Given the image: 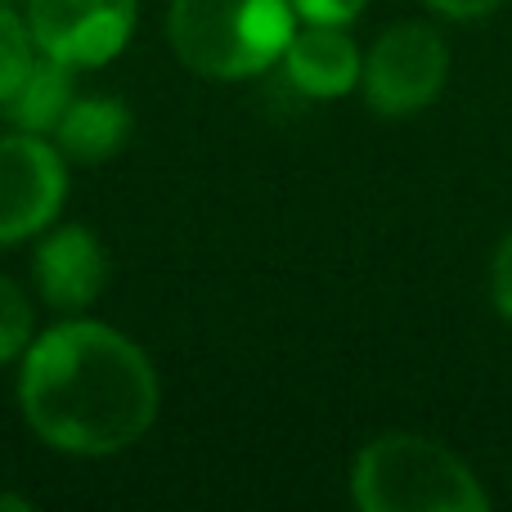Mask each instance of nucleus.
I'll list each match as a JSON object with an SVG mask.
<instances>
[{
    "label": "nucleus",
    "instance_id": "1",
    "mask_svg": "<svg viewBox=\"0 0 512 512\" xmlns=\"http://www.w3.org/2000/svg\"><path fill=\"white\" fill-rule=\"evenodd\" d=\"M18 405L50 450L104 459L131 450L153 427L158 373L117 328L68 319L23 351Z\"/></svg>",
    "mask_w": 512,
    "mask_h": 512
},
{
    "label": "nucleus",
    "instance_id": "2",
    "mask_svg": "<svg viewBox=\"0 0 512 512\" xmlns=\"http://www.w3.org/2000/svg\"><path fill=\"white\" fill-rule=\"evenodd\" d=\"M297 9L292 0H171L167 36L176 59L207 81L261 77L283 63Z\"/></svg>",
    "mask_w": 512,
    "mask_h": 512
},
{
    "label": "nucleus",
    "instance_id": "3",
    "mask_svg": "<svg viewBox=\"0 0 512 512\" xmlns=\"http://www.w3.org/2000/svg\"><path fill=\"white\" fill-rule=\"evenodd\" d=\"M351 495L364 512H486L490 495L445 445L387 432L355 454Z\"/></svg>",
    "mask_w": 512,
    "mask_h": 512
},
{
    "label": "nucleus",
    "instance_id": "4",
    "mask_svg": "<svg viewBox=\"0 0 512 512\" xmlns=\"http://www.w3.org/2000/svg\"><path fill=\"white\" fill-rule=\"evenodd\" d=\"M445 77H450V50L441 32L427 23H396L364 54L360 90L373 113L409 117L441 95Z\"/></svg>",
    "mask_w": 512,
    "mask_h": 512
},
{
    "label": "nucleus",
    "instance_id": "5",
    "mask_svg": "<svg viewBox=\"0 0 512 512\" xmlns=\"http://www.w3.org/2000/svg\"><path fill=\"white\" fill-rule=\"evenodd\" d=\"M68 194V158L45 135H0V243L50 230Z\"/></svg>",
    "mask_w": 512,
    "mask_h": 512
},
{
    "label": "nucleus",
    "instance_id": "6",
    "mask_svg": "<svg viewBox=\"0 0 512 512\" xmlns=\"http://www.w3.org/2000/svg\"><path fill=\"white\" fill-rule=\"evenodd\" d=\"M140 0H27V27L41 54L72 68H99L126 50Z\"/></svg>",
    "mask_w": 512,
    "mask_h": 512
},
{
    "label": "nucleus",
    "instance_id": "7",
    "mask_svg": "<svg viewBox=\"0 0 512 512\" xmlns=\"http://www.w3.org/2000/svg\"><path fill=\"white\" fill-rule=\"evenodd\" d=\"M41 297L59 310H86L108 283V252L86 225H59L36 248Z\"/></svg>",
    "mask_w": 512,
    "mask_h": 512
},
{
    "label": "nucleus",
    "instance_id": "8",
    "mask_svg": "<svg viewBox=\"0 0 512 512\" xmlns=\"http://www.w3.org/2000/svg\"><path fill=\"white\" fill-rule=\"evenodd\" d=\"M283 72L288 81L310 99H342L360 86L364 54L342 27H319L306 23L292 32L288 50H283Z\"/></svg>",
    "mask_w": 512,
    "mask_h": 512
},
{
    "label": "nucleus",
    "instance_id": "9",
    "mask_svg": "<svg viewBox=\"0 0 512 512\" xmlns=\"http://www.w3.org/2000/svg\"><path fill=\"white\" fill-rule=\"evenodd\" d=\"M126 140H131V108L113 95H77L63 122L54 126V149L81 167L108 162L113 153H122Z\"/></svg>",
    "mask_w": 512,
    "mask_h": 512
},
{
    "label": "nucleus",
    "instance_id": "10",
    "mask_svg": "<svg viewBox=\"0 0 512 512\" xmlns=\"http://www.w3.org/2000/svg\"><path fill=\"white\" fill-rule=\"evenodd\" d=\"M72 63L63 59H50V54H36V63L27 68V77L18 81V90L5 99V122L14 131H27V135H54V126L63 122L68 104L77 99L72 90Z\"/></svg>",
    "mask_w": 512,
    "mask_h": 512
},
{
    "label": "nucleus",
    "instance_id": "11",
    "mask_svg": "<svg viewBox=\"0 0 512 512\" xmlns=\"http://www.w3.org/2000/svg\"><path fill=\"white\" fill-rule=\"evenodd\" d=\"M36 41L32 27H27V14H14V9L0 0V104L18 90V81L27 77V68L36 63Z\"/></svg>",
    "mask_w": 512,
    "mask_h": 512
},
{
    "label": "nucleus",
    "instance_id": "12",
    "mask_svg": "<svg viewBox=\"0 0 512 512\" xmlns=\"http://www.w3.org/2000/svg\"><path fill=\"white\" fill-rule=\"evenodd\" d=\"M32 333H36L32 301H27V292L14 279L0 274V364L18 360L32 346Z\"/></svg>",
    "mask_w": 512,
    "mask_h": 512
},
{
    "label": "nucleus",
    "instance_id": "13",
    "mask_svg": "<svg viewBox=\"0 0 512 512\" xmlns=\"http://www.w3.org/2000/svg\"><path fill=\"white\" fill-rule=\"evenodd\" d=\"M369 0H292L297 23H319V27H346L364 14Z\"/></svg>",
    "mask_w": 512,
    "mask_h": 512
},
{
    "label": "nucleus",
    "instance_id": "14",
    "mask_svg": "<svg viewBox=\"0 0 512 512\" xmlns=\"http://www.w3.org/2000/svg\"><path fill=\"white\" fill-rule=\"evenodd\" d=\"M490 292H495V306L499 315L512 319V234L499 243L495 265H490Z\"/></svg>",
    "mask_w": 512,
    "mask_h": 512
},
{
    "label": "nucleus",
    "instance_id": "15",
    "mask_svg": "<svg viewBox=\"0 0 512 512\" xmlns=\"http://www.w3.org/2000/svg\"><path fill=\"white\" fill-rule=\"evenodd\" d=\"M427 5L436 9V14H445V18H459V23H472V18H486V14H495L504 0H427Z\"/></svg>",
    "mask_w": 512,
    "mask_h": 512
},
{
    "label": "nucleus",
    "instance_id": "16",
    "mask_svg": "<svg viewBox=\"0 0 512 512\" xmlns=\"http://www.w3.org/2000/svg\"><path fill=\"white\" fill-rule=\"evenodd\" d=\"M0 508H14V512H27V499H18V495H0Z\"/></svg>",
    "mask_w": 512,
    "mask_h": 512
}]
</instances>
